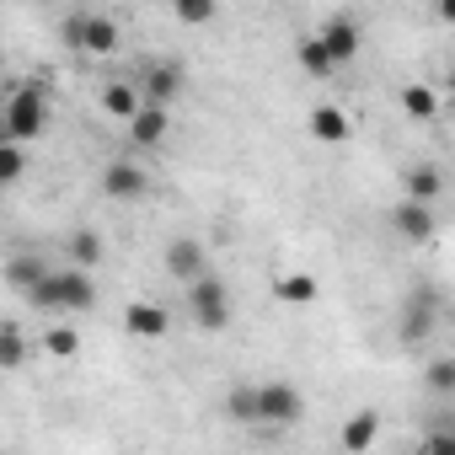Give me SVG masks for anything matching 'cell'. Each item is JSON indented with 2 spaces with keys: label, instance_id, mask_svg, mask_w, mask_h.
Masks as SVG:
<instances>
[{
  "label": "cell",
  "instance_id": "cell-25",
  "mask_svg": "<svg viewBox=\"0 0 455 455\" xmlns=\"http://www.w3.org/2000/svg\"><path fill=\"white\" fill-rule=\"evenodd\" d=\"M44 354L76 359V354H81V332H76V327H49V332H44Z\"/></svg>",
  "mask_w": 455,
  "mask_h": 455
},
{
  "label": "cell",
  "instance_id": "cell-16",
  "mask_svg": "<svg viewBox=\"0 0 455 455\" xmlns=\"http://www.w3.org/2000/svg\"><path fill=\"white\" fill-rule=\"evenodd\" d=\"M225 418H236L247 428H263V412H258V386L252 380H236L231 391H225Z\"/></svg>",
  "mask_w": 455,
  "mask_h": 455
},
{
  "label": "cell",
  "instance_id": "cell-13",
  "mask_svg": "<svg viewBox=\"0 0 455 455\" xmlns=\"http://www.w3.org/2000/svg\"><path fill=\"white\" fill-rule=\"evenodd\" d=\"M306 129H311V140H322V145H343V140L354 134V124H348V113H343V108H332V102H322V108H311V118H306Z\"/></svg>",
  "mask_w": 455,
  "mask_h": 455
},
{
  "label": "cell",
  "instance_id": "cell-15",
  "mask_svg": "<svg viewBox=\"0 0 455 455\" xmlns=\"http://www.w3.org/2000/svg\"><path fill=\"white\" fill-rule=\"evenodd\" d=\"M140 92H145V102L172 108V97L182 92V70H177V65H150V70H145V81H140Z\"/></svg>",
  "mask_w": 455,
  "mask_h": 455
},
{
  "label": "cell",
  "instance_id": "cell-21",
  "mask_svg": "<svg viewBox=\"0 0 455 455\" xmlns=\"http://www.w3.org/2000/svg\"><path fill=\"white\" fill-rule=\"evenodd\" d=\"M65 258L76 268H97L102 263V236L92 231V225H81V231H70V242H65Z\"/></svg>",
  "mask_w": 455,
  "mask_h": 455
},
{
  "label": "cell",
  "instance_id": "cell-4",
  "mask_svg": "<svg viewBox=\"0 0 455 455\" xmlns=\"http://www.w3.org/2000/svg\"><path fill=\"white\" fill-rule=\"evenodd\" d=\"M258 412H263V428H290V423L306 418V396L290 380H263L258 386Z\"/></svg>",
  "mask_w": 455,
  "mask_h": 455
},
{
  "label": "cell",
  "instance_id": "cell-10",
  "mask_svg": "<svg viewBox=\"0 0 455 455\" xmlns=\"http://www.w3.org/2000/svg\"><path fill=\"white\" fill-rule=\"evenodd\" d=\"M439 322V306H434V290H412L407 295V311H402V343H423Z\"/></svg>",
  "mask_w": 455,
  "mask_h": 455
},
{
  "label": "cell",
  "instance_id": "cell-22",
  "mask_svg": "<svg viewBox=\"0 0 455 455\" xmlns=\"http://www.w3.org/2000/svg\"><path fill=\"white\" fill-rule=\"evenodd\" d=\"M402 113L418 118V124L439 118V97H434V86H402Z\"/></svg>",
  "mask_w": 455,
  "mask_h": 455
},
{
  "label": "cell",
  "instance_id": "cell-27",
  "mask_svg": "<svg viewBox=\"0 0 455 455\" xmlns=\"http://www.w3.org/2000/svg\"><path fill=\"white\" fill-rule=\"evenodd\" d=\"M423 386H428L434 396H450V391H455V359H434V364H423Z\"/></svg>",
  "mask_w": 455,
  "mask_h": 455
},
{
  "label": "cell",
  "instance_id": "cell-11",
  "mask_svg": "<svg viewBox=\"0 0 455 455\" xmlns=\"http://www.w3.org/2000/svg\"><path fill=\"white\" fill-rule=\"evenodd\" d=\"M166 134H172V108H156V102H145L140 118L129 124V145H140V150L166 145Z\"/></svg>",
  "mask_w": 455,
  "mask_h": 455
},
{
  "label": "cell",
  "instance_id": "cell-5",
  "mask_svg": "<svg viewBox=\"0 0 455 455\" xmlns=\"http://www.w3.org/2000/svg\"><path fill=\"white\" fill-rule=\"evenodd\" d=\"M161 268H166L177 284H198V279L209 274V252H204L198 236H172L166 252H161Z\"/></svg>",
  "mask_w": 455,
  "mask_h": 455
},
{
  "label": "cell",
  "instance_id": "cell-19",
  "mask_svg": "<svg viewBox=\"0 0 455 455\" xmlns=\"http://www.w3.org/2000/svg\"><path fill=\"white\" fill-rule=\"evenodd\" d=\"M402 182H407V198H412V204H428V209H434L439 193H444V177H439L434 166H407Z\"/></svg>",
  "mask_w": 455,
  "mask_h": 455
},
{
  "label": "cell",
  "instance_id": "cell-26",
  "mask_svg": "<svg viewBox=\"0 0 455 455\" xmlns=\"http://www.w3.org/2000/svg\"><path fill=\"white\" fill-rule=\"evenodd\" d=\"M22 172H28V145L0 140V182H22Z\"/></svg>",
  "mask_w": 455,
  "mask_h": 455
},
{
  "label": "cell",
  "instance_id": "cell-9",
  "mask_svg": "<svg viewBox=\"0 0 455 455\" xmlns=\"http://www.w3.org/2000/svg\"><path fill=\"white\" fill-rule=\"evenodd\" d=\"M316 38L327 44V54H332V65H338V70L359 54V22H354V17H343V12H338V17H327Z\"/></svg>",
  "mask_w": 455,
  "mask_h": 455
},
{
  "label": "cell",
  "instance_id": "cell-23",
  "mask_svg": "<svg viewBox=\"0 0 455 455\" xmlns=\"http://www.w3.org/2000/svg\"><path fill=\"white\" fill-rule=\"evenodd\" d=\"M279 300L284 306H311L316 300V279L311 274H284L279 279Z\"/></svg>",
  "mask_w": 455,
  "mask_h": 455
},
{
  "label": "cell",
  "instance_id": "cell-17",
  "mask_svg": "<svg viewBox=\"0 0 455 455\" xmlns=\"http://www.w3.org/2000/svg\"><path fill=\"white\" fill-rule=\"evenodd\" d=\"M295 60H300V70H306L311 81H327V76H338V65H332V54H327V44H322L316 33L295 44Z\"/></svg>",
  "mask_w": 455,
  "mask_h": 455
},
{
  "label": "cell",
  "instance_id": "cell-24",
  "mask_svg": "<svg viewBox=\"0 0 455 455\" xmlns=\"http://www.w3.org/2000/svg\"><path fill=\"white\" fill-rule=\"evenodd\" d=\"M172 17H177L182 28H204V22H214V17H220V6H214V0H177Z\"/></svg>",
  "mask_w": 455,
  "mask_h": 455
},
{
  "label": "cell",
  "instance_id": "cell-18",
  "mask_svg": "<svg viewBox=\"0 0 455 455\" xmlns=\"http://www.w3.org/2000/svg\"><path fill=\"white\" fill-rule=\"evenodd\" d=\"M118 38H124V33H118V22H113V17L86 12V44H81L86 54H113V49H118Z\"/></svg>",
  "mask_w": 455,
  "mask_h": 455
},
{
  "label": "cell",
  "instance_id": "cell-14",
  "mask_svg": "<svg viewBox=\"0 0 455 455\" xmlns=\"http://www.w3.org/2000/svg\"><path fill=\"white\" fill-rule=\"evenodd\" d=\"M375 434H380V412H375V407H359V412L343 423L338 444H343V455H364V450L375 444Z\"/></svg>",
  "mask_w": 455,
  "mask_h": 455
},
{
  "label": "cell",
  "instance_id": "cell-31",
  "mask_svg": "<svg viewBox=\"0 0 455 455\" xmlns=\"http://www.w3.org/2000/svg\"><path fill=\"white\" fill-rule=\"evenodd\" d=\"M439 22H450V28H455V0H439Z\"/></svg>",
  "mask_w": 455,
  "mask_h": 455
},
{
  "label": "cell",
  "instance_id": "cell-29",
  "mask_svg": "<svg viewBox=\"0 0 455 455\" xmlns=\"http://www.w3.org/2000/svg\"><path fill=\"white\" fill-rule=\"evenodd\" d=\"M60 38H65L70 49H81V44H86V12H65V17H60Z\"/></svg>",
  "mask_w": 455,
  "mask_h": 455
},
{
  "label": "cell",
  "instance_id": "cell-32",
  "mask_svg": "<svg viewBox=\"0 0 455 455\" xmlns=\"http://www.w3.org/2000/svg\"><path fill=\"white\" fill-rule=\"evenodd\" d=\"M450 92H455V70H450Z\"/></svg>",
  "mask_w": 455,
  "mask_h": 455
},
{
  "label": "cell",
  "instance_id": "cell-8",
  "mask_svg": "<svg viewBox=\"0 0 455 455\" xmlns=\"http://www.w3.org/2000/svg\"><path fill=\"white\" fill-rule=\"evenodd\" d=\"M124 332L140 338V343H161V338L172 332V316H166L156 300H129V311H124Z\"/></svg>",
  "mask_w": 455,
  "mask_h": 455
},
{
  "label": "cell",
  "instance_id": "cell-1",
  "mask_svg": "<svg viewBox=\"0 0 455 455\" xmlns=\"http://www.w3.org/2000/svg\"><path fill=\"white\" fill-rule=\"evenodd\" d=\"M49 134V97L38 86H12L6 113H0V140L12 145H33Z\"/></svg>",
  "mask_w": 455,
  "mask_h": 455
},
{
  "label": "cell",
  "instance_id": "cell-20",
  "mask_svg": "<svg viewBox=\"0 0 455 455\" xmlns=\"http://www.w3.org/2000/svg\"><path fill=\"white\" fill-rule=\"evenodd\" d=\"M49 274H54V268H44V258H12V263H6V284H12L17 295H33Z\"/></svg>",
  "mask_w": 455,
  "mask_h": 455
},
{
  "label": "cell",
  "instance_id": "cell-2",
  "mask_svg": "<svg viewBox=\"0 0 455 455\" xmlns=\"http://www.w3.org/2000/svg\"><path fill=\"white\" fill-rule=\"evenodd\" d=\"M38 311H92L97 306V284L86 268H54L33 295H28Z\"/></svg>",
  "mask_w": 455,
  "mask_h": 455
},
{
  "label": "cell",
  "instance_id": "cell-6",
  "mask_svg": "<svg viewBox=\"0 0 455 455\" xmlns=\"http://www.w3.org/2000/svg\"><path fill=\"white\" fill-rule=\"evenodd\" d=\"M391 231H396L402 242H412V247H428V242H434V231H439V220H434V209H428V204L402 198V204L391 209Z\"/></svg>",
  "mask_w": 455,
  "mask_h": 455
},
{
  "label": "cell",
  "instance_id": "cell-7",
  "mask_svg": "<svg viewBox=\"0 0 455 455\" xmlns=\"http://www.w3.org/2000/svg\"><path fill=\"white\" fill-rule=\"evenodd\" d=\"M102 193L118 198V204H134V198L150 193V177H145L134 161H108V166H102Z\"/></svg>",
  "mask_w": 455,
  "mask_h": 455
},
{
  "label": "cell",
  "instance_id": "cell-12",
  "mask_svg": "<svg viewBox=\"0 0 455 455\" xmlns=\"http://www.w3.org/2000/svg\"><path fill=\"white\" fill-rule=\"evenodd\" d=\"M140 108H145V92H140L134 81H113V86H102V113L118 118L124 129L140 118Z\"/></svg>",
  "mask_w": 455,
  "mask_h": 455
},
{
  "label": "cell",
  "instance_id": "cell-3",
  "mask_svg": "<svg viewBox=\"0 0 455 455\" xmlns=\"http://www.w3.org/2000/svg\"><path fill=\"white\" fill-rule=\"evenodd\" d=\"M188 316L204 332H220L225 322H231V290H225L220 274H204L198 284H188Z\"/></svg>",
  "mask_w": 455,
  "mask_h": 455
},
{
  "label": "cell",
  "instance_id": "cell-30",
  "mask_svg": "<svg viewBox=\"0 0 455 455\" xmlns=\"http://www.w3.org/2000/svg\"><path fill=\"white\" fill-rule=\"evenodd\" d=\"M423 455H455V434H434V439L423 444Z\"/></svg>",
  "mask_w": 455,
  "mask_h": 455
},
{
  "label": "cell",
  "instance_id": "cell-28",
  "mask_svg": "<svg viewBox=\"0 0 455 455\" xmlns=\"http://www.w3.org/2000/svg\"><path fill=\"white\" fill-rule=\"evenodd\" d=\"M22 354H28L22 332H17V327H6V332H0V370H22Z\"/></svg>",
  "mask_w": 455,
  "mask_h": 455
}]
</instances>
